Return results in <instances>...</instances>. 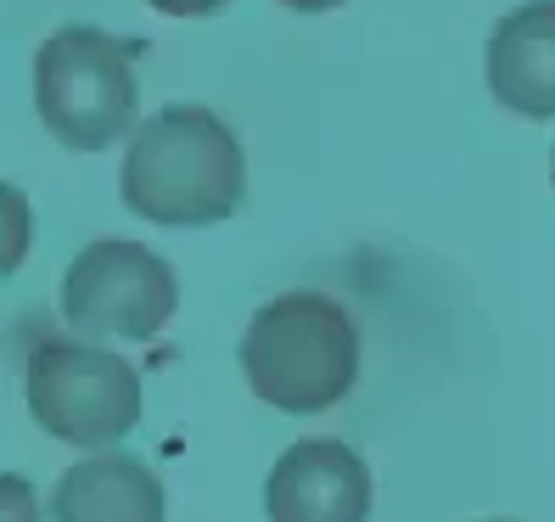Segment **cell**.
<instances>
[{
    "label": "cell",
    "instance_id": "6da1fadb",
    "mask_svg": "<svg viewBox=\"0 0 555 522\" xmlns=\"http://www.w3.org/2000/svg\"><path fill=\"white\" fill-rule=\"evenodd\" d=\"M118 186L152 225H219L247 198V157L219 113L180 102L135 129Z\"/></svg>",
    "mask_w": 555,
    "mask_h": 522
},
{
    "label": "cell",
    "instance_id": "7a4b0ae2",
    "mask_svg": "<svg viewBox=\"0 0 555 522\" xmlns=\"http://www.w3.org/2000/svg\"><path fill=\"white\" fill-rule=\"evenodd\" d=\"M247 387L286 416H320L359 382V332L325 292H281L242 338Z\"/></svg>",
    "mask_w": 555,
    "mask_h": 522
},
{
    "label": "cell",
    "instance_id": "3957f363",
    "mask_svg": "<svg viewBox=\"0 0 555 522\" xmlns=\"http://www.w3.org/2000/svg\"><path fill=\"white\" fill-rule=\"evenodd\" d=\"M35 107L56 147L102 152L135 124V46L68 23L35 56Z\"/></svg>",
    "mask_w": 555,
    "mask_h": 522
},
{
    "label": "cell",
    "instance_id": "277c9868",
    "mask_svg": "<svg viewBox=\"0 0 555 522\" xmlns=\"http://www.w3.org/2000/svg\"><path fill=\"white\" fill-rule=\"evenodd\" d=\"M28 410L62 444L107 449L135 433L141 377L129 360L95 343H40L28 354Z\"/></svg>",
    "mask_w": 555,
    "mask_h": 522
},
{
    "label": "cell",
    "instance_id": "5b68a950",
    "mask_svg": "<svg viewBox=\"0 0 555 522\" xmlns=\"http://www.w3.org/2000/svg\"><path fill=\"white\" fill-rule=\"evenodd\" d=\"M175 304H180L175 270L152 247L124 237L90 242L62 276V320L85 338L146 343L169 326Z\"/></svg>",
    "mask_w": 555,
    "mask_h": 522
},
{
    "label": "cell",
    "instance_id": "8992f818",
    "mask_svg": "<svg viewBox=\"0 0 555 522\" xmlns=\"http://www.w3.org/2000/svg\"><path fill=\"white\" fill-rule=\"evenodd\" d=\"M371 467L343 438H298L264 483L270 522H365Z\"/></svg>",
    "mask_w": 555,
    "mask_h": 522
},
{
    "label": "cell",
    "instance_id": "52a82bcc",
    "mask_svg": "<svg viewBox=\"0 0 555 522\" xmlns=\"http://www.w3.org/2000/svg\"><path fill=\"white\" fill-rule=\"evenodd\" d=\"M488 90L516 118H555V0H528L494 23Z\"/></svg>",
    "mask_w": 555,
    "mask_h": 522
},
{
    "label": "cell",
    "instance_id": "ba28073f",
    "mask_svg": "<svg viewBox=\"0 0 555 522\" xmlns=\"http://www.w3.org/2000/svg\"><path fill=\"white\" fill-rule=\"evenodd\" d=\"M51 522H163V483L135 455L95 449L56 478Z\"/></svg>",
    "mask_w": 555,
    "mask_h": 522
},
{
    "label": "cell",
    "instance_id": "9c48e42d",
    "mask_svg": "<svg viewBox=\"0 0 555 522\" xmlns=\"http://www.w3.org/2000/svg\"><path fill=\"white\" fill-rule=\"evenodd\" d=\"M28 242H35V214H28V198L12 180H0V276H12L23 265Z\"/></svg>",
    "mask_w": 555,
    "mask_h": 522
},
{
    "label": "cell",
    "instance_id": "30bf717a",
    "mask_svg": "<svg viewBox=\"0 0 555 522\" xmlns=\"http://www.w3.org/2000/svg\"><path fill=\"white\" fill-rule=\"evenodd\" d=\"M0 522H40L35 488H28V478H17V472H0Z\"/></svg>",
    "mask_w": 555,
    "mask_h": 522
},
{
    "label": "cell",
    "instance_id": "8fae6325",
    "mask_svg": "<svg viewBox=\"0 0 555 522\" xmlns=\"http://www.w3.org/2000/svg\"><path fill=\"white\" fill-rule=\"evenodd\" d=\"M152 12L163 17H214L219 7H231V0H146Z\"/></svg>",
    "mask_w": 555,
    "mask_h": 522
},
{
    "label": "cell",
    "instance_id": "7c38bea8",
    "mask_svg": "<svg viewBox=\"0 0 555 522\" xmlns=\"http://www.w3.org/2000/svg\"><path fill=\"white\" fill-rule=\"evenodd\" d=\"M281 7H292V12H332V7H343V0H281Z\"/></svg>",
    "mask_w": 555,
    "mask_h": 522
}]
</instances>
